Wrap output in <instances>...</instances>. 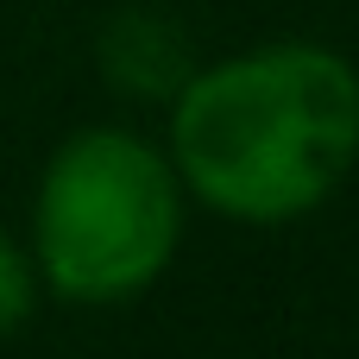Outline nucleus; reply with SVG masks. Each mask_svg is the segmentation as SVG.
Returning <instances> with one entry per match:
<instances>
[{"label":"nucleus","instance_id":"20e7f679","mask_svg":"<svg viewBox=\"0 0 359 359\" xmlns=\"http://www.w3.org/2000/svg\"><path fill=\"white\" fill-rule=\"evenodd\" d=\"M32 309V265L19 259V246L0 233V334H13Z\"/></svg>","mask_w":359,"mask_h":359},{"label":"nucleus","instance_id":"f03ea898","mask_svg":"<svg viewBox=\"0 0 359 359\" xmlns=\"http://www.w3.org/2000/svg\"><path fill=\"white\" fill-rule=\"evenodd\" d=\"M38 271L69 303H120L145 290L183 233L170 164L114 126L76 133L38 183Z\"/></svg>","mask_w":359,"mask_h":359},{"label":"nucleus","instance_id":"f257e3e1","mask_svg":"<svg viewBox=\"0 0 359 359\" xmlns=\"http://www.w3.org/2000/svg\"><path fill=\"white\" fill-rule=\"evenodd\" d=\"M183 183L233 221H297L359 158V69L322 44H265L177 88Z\"/></svg>","mask_w":359,"mask_h":359},{"label":"nucleus","instance_id":"7ed1b4c3","mask_svg":"<svg viewBox=\"0 0 359 359\" xmlns=\"http://www.w3.org/2000/svg\"><path fill=\"white\" fill-rule=\"evenodd\" d=\"M101 50H107V76L126 82V88H139V95H170V88L189 82V50H183V38H177L164 19H151V13H126V19L107 32Z\"/></svg>","mask_w":359,"mask_h":359}]
</instances>
